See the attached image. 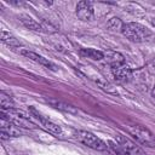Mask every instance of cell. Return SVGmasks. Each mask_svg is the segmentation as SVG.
<instances>
[{"label":"cell","instance_id":"1","mask_svg":"<svg viewBox=\"0 0 155 155\" xmlns=\"http://www.w3.org/2000/svg\"><path fill=\"white\" fill-rule=\"evenodd\" d=\"M121 33L130 39L131 41L134 42H144L148 39L151 38L153 33L144 25L136 23V22H130V23H124Z\"/></svg>","mask_w":155,"mask_h":155},{"label":"cell","instance_id":"2","mask_svg":"<svg viewBox=\"0 0 155 155\" xmlns=\"http://www.w3.org/2000/svg\"><path fill=\"white\" fill-rule=\"evenodd\" d=\"M1 117L8 120L17 127H23V128H29L34 130L36 128V125L30 121V115L25 114L22 110L18 109H10V110H2L1 111Z\"/></svg>","mask_w":155,"mask_h":155},{"label":"cell","instance_id":"3","mask_svg":"<svg viewBox=\"0 0 155 155\" xmlns=\"http://www.w3.org/2000/svg\"><path fill=\"white\" fill-rule=\"evenodd\" d=\"M127 130L138 143L145 147H155V136L147 127L142 125H131L127 126Z\"/></svg>","mask_w":155,"mask_h":155},{"label":"cell","instance_id":"4","mask_svg":"<svg viewBox=\"0 0 155 155\" xmlns=\"http://www.w3.org/2000/svg\"><path fill=\"white\" fill-rule=\"evenodd\" d=\"M75 136H76L79 142H81L82 144H85L86 147H88L91 149H94V150H98V151H103L108 147L101 138H98L97 136H94L91 132L81 130V131H78L75 133Z\"/></svg>","mask_w":155,"mask_h":155},{"label":"cell","instance_id":"5","mask_svg":"<svg viewBox=\"0 0 155 155\" xmlns=\"http://www.w3.org/2000/svg\"><path fill=\"white\" fill-rule=\"evenodd\" d=\"M29 113L31 114L30 116H33L34 119H36V120L39 121V124L41 125V127H42L44 130H46L47 132H50V133H52V134H56V136L62 134V128H61L58 125H56L54 122H52L51 120L44 117L35 108L29 107Z\"/></svg>","mask_w":155,"mask_h":155},{"label":"cell","instance_id":"6","mask_svg":"<svg viewBox=\"0 0 155 155\" xmlns=\"http://www.w3.org/2000/svg\"><path fill=\"white\" fill-rule=\"evenodd\" d=\"M116 144L124 153H126L128 155H145V153L143 151V149L140 147H138L133 140H131L124 136H117Z\"/></svg>","mask_w":155,"mask_h":155},{"label":"cell","instance_id":"7","mask_svg":"<svg viewBox=\"0 0 155 155\" xmlns=\"http://www.w3.org/2000/svg\"><path fill=\"white\" fill-rule=\"evenodd\" d=\"M111 73L114 78L120 82H128L132 79V69L125 63L111 67Z\"/></svg>","mask_w":155,"mask_h":155},{"label":"cell","instance_id":"8","mask_svg":"<svg viewBox=\"0 0 155 155\" xmlns=\"http://www.w3.org/2000/svg\"><path fill=\"white\" fill-rule=\"evenodd\" d=\"M76 16L81 21H91L94 16L92 4L88 1H80L76 5Z\"/></svg>","mask_w":155,"mask_h":155},{"label":"cell","instance_id":"9","mask_svg":"<svg viewBox=\"0 0 155 155\" xmlns=\"http://www.w3.org/2000/svg\"><path fill=\"white\" fill-rule=\"evenodd\" d=\"M19 136H21L19 127L13 125L8 120L1 117V138L6 139L10 137H19Z\"/></svg>","mask_w":155,"mask_h":155},{"label":"cell","instance_id":"10","mask_svg":"<svg viewBox=\"0 0 155 155\" xmlns=\"http://www.w3.org/2000/svg\"><path fill=\"white\" fill-rule=\"evenodd\" d=\"M21 53H22L23 56H25L27 58H29V59H31V61H34V62H36V63H39V64H41V65H44V67L51 69V70H53V71L57 70V65H56L54 63H52V62L48 61L47 58H45V57H42V56H40V54L33 52V51L23 50V51H21Z\"/></svg>","mask_w":155,"mask_h":155},{"label":"cell","instance_id":"11","mask_svg":"<svg viewBox=\"0 0 155 155\" xmlns=\"http://www.w3.org/2000/svg\"><path fill=\"white\" fill-rule=\"evenodd\" d=\"M80 54L84 57H87L90 59H93V61H101L104 58V52L96 50V48H81Z\"/></svg>","mask_w":155,"mask_h":155},{"label":"cell","instance_id":"12","mask_svg":"<svg viewBox=\"0 0 155 155\" xmlns=\"http://www.w3.org/2000/svg\"><path fill=\"white\" fill-rule=\"evenodd\" d=\"M1 41L4 44H6L7 46H11V47H19V46H22L21 41L16 36H13L11 33H8L6 30H1Z\"/></svg>","mask_w":155,"mask_h":155},{"label":"cell","instance_id":"13","mask_svg":"<svg viewBox=\"0 0 155 155\" xmlns=\"http://www.w3.org/2000/svg\"><path fill=\"white\" fill-rule=\"evenodd\" d=\"M107 62L110 64V67L114 65H119V64H124L125 63V57L119 53V52H109L107 54Z\"/></svg>","mask_w":155,"mask_h":155},{"label":"cell","instance_id":"14","mask_svg":"<svg viewBox=\"0 0 155 155\" xmlns=\"http://www.w3.org/2000/svg\"><path fill=\"white\" fill-rule=\"evenodd\" d=\"M0 105H1L2 110H10V109H13L15 102L10 97V94H7L6 92L1 91L0 92Z\"/></svg>","mask_w":155,"mask_h":155},{"label":"cell","instance_id":"15","mask_svg":"<svg viewBox=\"0 0 155 155\" xmlns=\"http://www.w3.org/2000/svg\"><path fill=\"white\" fill-rule=\"evenodd\" d=\"M21 22L27 27V28H29V29H31V30H42V27L39 24V23H36L33 18H30V17H28V16H21Z\"/></svg>","mask_w":155,"mask_h":155},{"label":"cell","instance_id":"16","mask_svg":"<svg viewBox=\"0 0 155 155\" xmlns=\"http://www.w3.org/2000/svg\"><path fill=\"white\" fill-rule=\"evenodd\" d=\"M50 103H51L53 107H56V108L63 109L64 111H71V113L75 111V110L73 109V107L69 105V104H65V103H62V102H57V101H50Z\"/></svg>","mask_w":155,"mask_h":155},{"label":"cell","instance_id":"17","mask_svg":"<svg viewBox=\"0 0 155 155\" xmlns=\"http://www.w3.org/2000/svg\"><path fill=\"white\" fill-rule=\"evenodd\" d=\"M108 25H109V28L110 29H113V30H122V25H124V23L119 19V18H111L110 21H109V23H108Z\"/></svg>","mask_w":155,"mask_h":155},{"label":"cell","instance_id":"18","mask_svg":"<svg viewBox=\"0 0 155 155\" xmlns=\"http://www.w3.org/2000/svg\"><path fill=\"white\" fill-rule=\"evenodd\" d=\"M151 96L155 97V85H154V87H153V90H151Z\"/></svg>","mask_w":155,"mask_h":155}]
</instances>
